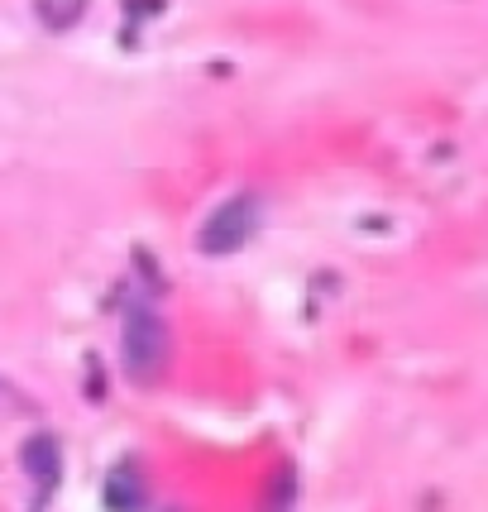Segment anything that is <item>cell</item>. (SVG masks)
Here are the masks:
<instances>
[{
    "label": "cell",
    "mask_w": 488,
    "mask_h": 512,
    "mask_svg": "<svg viewBox=\"0 0 488 512\" xmlns=\"http://www.w3.org/2000/svg\"><path fill=\"white\" fill-rule=\"evenodd\" d=\"M168 359H173V335L168 321L154 307H130L125 326H120V369L134 388H154L168 374Z\"/></svg>",
    "instance_id": "cell-1"
},
{
    "label": "cell",
    "mask_w": 488,
    "mask_h": 512,
    "mask_svg": "<svg viewBox=\"0 0 488 512\" xmlns=\"http://www.w3.org/2000/svg\"><path fill=\"white\" fill-rule=\"evenodd\" d=\"M24 469H29V479H39L44 489L58 484V474H63V450H58V441H53L48 431L24 446Z\"/></svg>",
    "instance_id": "cell-3"
},
{
    "label": "cell",
    "mask_w": 488,
    "mask_h": 512,
    "mask_svg": "<svg viewBox=\"0 0 488 512\" xmlns=\"http://www.w3.org/2000/svg\"><path fill=\"white\" fill-rule=\"evenodd\" d=\"M34 15L48 24V29H72V24H82L87 15V0H34Z\"/></svg>",
    "instance_id": "cell-5"
},
{
    "label": "cell",
    "mask_w": 488,
    "mask_h": 512,
    "mask_svg": "<svg viewBox=\"0 0 488 512\" xmlns=\"http://www.w3.org/2000/svg\"><path fill=\"white\" fill-rule=\"evenodd\" d=\"M259 225H264V201L254 197V192H235V197H225L197 230V249L201 254H211V259H221V254H240L254 235H259Z\"/></svg>",
    "instance_id": "cell-2"
},
{
    "label": "cell",
    "mask_w": 488,
    "mask_h": 512,
    "mask_svg": "<svg viewBox=\"0 0 488 512\" xmlns=\"http://www.w3.org/2000/svg\"><path fill=\"white\" fill-rule=\"evenodd\" d=\"M259 512H297V469L283 465L264 489V508Z\"/></svg>",
    "instance_id": "cell-6"
},
{
    "label": "cell",
    "mask_w": 488,
    "mask_h": 512,
    "mask_svg": "<svg viewBox=\"0 0 488 512\" xmlns=\"http://www.w3.org/2000/svg\"><path fill=\"white\" fill-rule=\"evenodd\" d=\"M106 508L111 512H144V479H139L130 465L111 469V479H106Z\"/></svg>",
    "instance_id": "cell-4"
}]
</instances>
